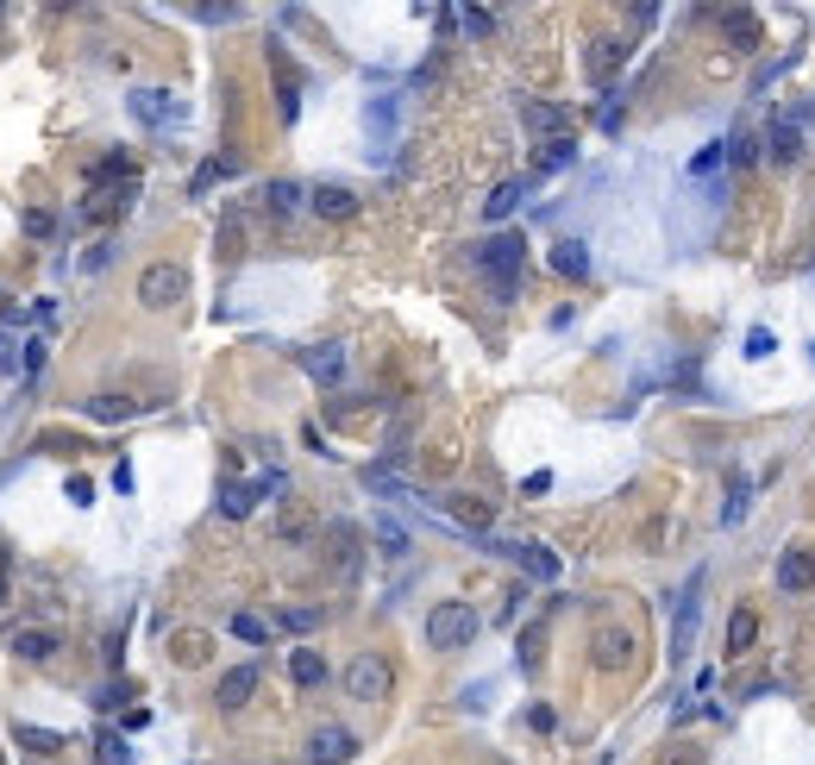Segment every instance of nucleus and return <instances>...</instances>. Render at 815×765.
Here are the masks:
<instances>
[{"label":"nucleus","instance_id":"obj_1","mask_svg":"<svg viewBox=\"0 0 815 765\" xmlns=\"http://www.w3.org/2000/svg\"><path fill=\"white\" fill-rule=\"evenodd\" d=\"M477 264H483V276L496 283V295L508 301L521 289V264H527V239L521 233H496V239H483L477 245Z\"/></svg>","mask_w":815,"mask_h":765},{"label":"nucleus","instance_id":"obj_2","mask_svg":"<svg viewBox=\"0 0 815 765\" xmlns=\"http://www.w3.org/2000/svg\"><path fill=\"white\" fill-rule=\"evenodd\" d=\"M483 628V615L471 609V602H433V615H427V646H439V653H458V646H471Z\"/></svg>","mask_w":815,"mask_h":765},{"label":"nucleus","instance_id":"obj_3","mask_svg":"<svg viewBox=\"0 0 815 765\" xmlns=\"http://www.w3.org/2000/svg\"><path fill=\"white\" fill-rule=\"evenodd\" d=\"M345 697H352V703H383L389 697V659L358 653L352 665H345Z\"/></svg>","mask_w":815,"mask_h":765},{"label":"nucleus","instance_id":"obj_4","mask_svg":"<svg viewBox=\"0 0 815 765\" xmlns=\"http://www.w3.org/2000/svg\"><path fill=\"white\" fill-rule=\"evenodd\" d=\"M182 295H189V270L182 264H151L138 276V301H145V308H176Z\"/></svg>","mask_w":815,"mask_h":765},{"label":"nucleus","instance_id":"obj_5","mask_svg":"<svg viewBox=\"0 0 815 765\" xmlns=\"http://www.w3.org/2000/svg\"><path fill=\"white\" fill-rule=\"evenodd\" d=\"M634 57V38H615V32H602L590 38V51H584V69H590V82H609L615 69Z\"/></svg>","mask_w":815,"mask_h":765},{"label":"nucleus","instance_id":"obj_6","mask_svg":"<svg viewBox=\"0 0 815 765\" xmlns=\"http://www.w3.org/2000/svg\"><path fill=\"white\" fill-rule=\"evenodd\" d=\"M132 113L145 126H176L182 120V101L170 95V88H132Z\"/></svg>","mask_w":815,"mask_h":765},{"label":"nucleus","instance_id":"obj_7","mask_svg":"<svg viewBox=\"0 0 815 765\" xmlns=\"http://www.w3.org/2000/svg\"><path fill=\"white\" fill-rule=\"evenodd\" d=\"M352 753H358L352 728H314V740H308V765H345Z\"/></svg>","mask_w":815,"mask_h":765},{"label":"nucleus","instance_id":"obj_8","mask_svg":"<svg viewBox=\"0 0 815 765\" xmlns=\"http://www.w3.org/2000/svg\"><path fill=\"white\" fill-rule=\"evenodd\" d=\"M521 120H527V132H540L546 145L571 138V113H565V107H552V101H527V107H521Z\"/></svg>","mask_w":815,"mask_h":765},{"label":"nucleus","instance_id":"obj_9","mask_svg":"<svg viewBox=\"0 0 815 765\" xmlns=\"http://www.w3.org/2000/svg\"><path fill=\"white\" fill-rule=\"evenodd\" d=\"M301 370L314 383H339L345 377V345H301Z\"/></svg>","mask_w":815,"mask_h":765},{"label":"nucleus","instance_id":"obj_10","mask_svg":"<svg viewBox=\"0 0 815 765\" xmlns=\"http://www.w3.org/2000/svg\"><path fill=\"white\" fill-rule=\"evenodd\" d=\"M308 207L326 214V220H352L358 214V195L345 189V182H320V189H308Z\"/></svg>","mask_w":815,"mask_h":765},{"label":"nucleus","instance_id":"obj_11","mask_svg":"<svg viewBox=\"0 0 815 765\" xmlns=\"http://www.w3.org/2000/svg\"><path fill=\"white\" fill-rule=\"evenodd\" d=\"M596 665L602 671H627V665H634V634H627V628H602L596 634Z\"/></svg>","mask_w":815,"mask_h":765},{"label":"nucleus","instance_id":"obj_12","mask_svg":"<svg viewBox=\"0 0 815 765\" xmlns=\"http://www.w3.org/2000/svg\"><path fill=\"white\" fill-rule=\"evenodd\" d=\"M778 590H790V596H803V590H815V559L803 546H790L784 559H778Z\"/></svg>","mask_w":815,"mask_h":765},{"label":"nucleus","instance_id":"obj_13","mask_svg":"<svg viewBox=\"0 0 815 765\" xmlns=\"http://www.w3.org/2000/svg\"><path fill=\"white\" fill-rule=\"evenodd\" d=\"M765 157H772V164H803V126L778 120L772 132H765Z\"/></svg>","mask_w":815,"mask_h":765},{"label":"nucleus","instance_id":"obj_14","mask_svg":"<svg viewBox=\"0 0 815 765\" xmlns=\"http://www.w3.org/2000/svg\"><path fill=\"white\" fill-rule=\"evenodd\" d=\"M496 552H508V559H521L533 577H540V584H552V577H558V559H552L546 546H533V540H502Z\"/></svg>","mask_w":815,"mask_h":765},{"label":"nucleus","instance_id":"obj_15","mask_svg":"<svg viewBox=\"0 0 815 765\" xmlns=\"http://www.w3.org/2000/svg\"><path fill=\"white\" fill-rule=\"evenodd\" d=\"M7 646H13V659H26V665H44V659L57 653V634H51V628H19Z\"/></svg>","mask_w":815,"mask_h":765},{"label":"nucleus","instance_id":"obj_16","mask_svg":"<svg viewBox=\"0 0 815 765\" xmlns=\"http://www.w3.org/2000/svg\"><path fill=\"white\" fill-rule=\"evenodd\" d=\"M251 690H258V665H232L220 678V709H245Z\"/></svg>","mask_w":815,"mask_h":765},{"label":"nucleus","instance_id":"obj_17","mask_svg":"<svg viewBox=\"0 0 815 765\" xmlns=\"http://www.w3.org/2000/svg\"><path fill=\"white\" fill-rule=\"evenodd\" d=\"M289 678H295L301 690H314V684H326V659L314 653V646H295V653H289Z\"/></svg>","mask_w":815,"mask_h":765},{"label":"nucleus","instance_id":"obj_18","mask_svg":"<svg viewBox=\"0 0 815 765\" xmlns=\"http://www.w3.org/2000/svg\"><path fill=\"white\" fill-rule=\"evenodd\" d=\"M13 740L26 753H38V759H57L63 753V734H51V728H32V722H13Z\"/></svg>","mask_w":815,"mask_h":765},{"label":"nucleus","instance_id":"obj_19","mask_svg":"<svg viewBox=\"0 0 815 765\" xmlns=\"http://www.w3.org/2000/svg\"><path fill=\"white\" fill-rule=\"evenodd\" d=\"M251 508H258V483H226L220 490V515L226 521H245Z\"/></svg>","mask_w":815,"mask_h":765},{"label":"nucleus","instance_id":"obj_20","mask_svg":"<svg viewBox=\"0 0 815 765\" xmlns=\"http://www.w3.org/2000/svg\"><path fill=\"white\" fill-rule=\"evenodd\" d=\"M521 201H527V182H502V189L483 201V220H508V214H515Z\"/></svg>","mask_w":815,"mask_h":765},{"label":"nucleus","instance_id":"obj_21","mask_svg":"<svg viewBox=\"0 0 815 765\" xmlns=\"http://www.w3.org/2000/svg\"><path fill=\"white\" fill-rule=\"evenodd\" d=\"M301 201H308L301 182H270V189H264V207H270V214H301Z\"/></svg>","mask_w":815,"mask_h":765},{"label":"nucleus","instance_id":"obj_22","mask_svg":"<svg viewBox=\"0 0 815 765\" xmlns=\"http://www.w3.org/2000/svg\"><path fill=\"white\" fill-rule=\"evenodd\" d=\"M552 270H558V276H584V270H590V251L577 245V239H565V245H552Z\"/></svg>","mask_w":815,"mask_h":765},{"label":"nucleus","instance_id":"obj_23","mask_svg":"<svg viewBox=\"0 0 815 765\" xmlns=\"http://www.w3.org/2000/svg\"><path fill=\"white\" fill-rule=\"evenodd\" d=\"M446 515L464 521V527H489V502H477V496H446Z\"/></svg>","mask_w":815,"mask_h":765},{"label":"nucleus","instance_id":"obj_24","mask_svg":"<svg viewBox=\"0 0 815 765\" xmlns=\"http://www.w3.org/2000/svg\"><path fill=\"white\" fill-rule=\"evenodd\" d=\"M220 176H239V157H207V164L195 170V182H189V189H195V195H207Z\"/></svg>","mask_w":815,"mask_h":765},{"label":"nucleus","instance_id":"obj_25","mask_svg":"<svg viewBox=\"0 0 815 765\" xmlns=\"http://www.w3.org/2000/svg\"><path fill=\"white\" fill-rule=\"evenodd\" d=\"M753 634H759V615H753V609H740V615L728 621V653H747Z\"/></svg>","mask_w":815,"mask_h":765},{"label":"nucleus","instance_id":"obj_26","mask_svg":"<svg viewBox=\"0 0 815 765\" xmlns=\"http://www.w3.org/2000/svg\"><path fill=\"white\" fill-rule=\"evenodd\" d=\"M377 546L389 552V559H402V552H408V527L402 521H377Z\"/></svg>","mask_w":815,"mask_h":765},{"label":"nucleus","instance_id":"obj_27","mask_svg":"<svg viewBox=\"0 0 815 765\" xmlns=\"http://www.w3.org/2000/svg\"><path fill=\"white\" fill-rule=\"evenodd\" d=\"M571 164V138H558V145L540 151V164H533V176H552V170H565Z\"/></svg>","mask_w":815,"mask_h":765},{"label":"nucleus","instance_id":"obj_28","mask_svg":"<svg viewBox=\"0 0 815 765\" xmlns=\"http://www.w3.org/2000/svg\"><path fill=\"white\" fill-rule=\"evenodd\" d=\"M728 38H740V51H753L759 44V19L753 13H728Z\"/></svg>","mask_w":815,"mask_h":765},{"label":"nucleus","instance_id":"obj_29","mask_svg":"<svg viewBox=\"0 0 815 765\" xmlns=\"http://www.w3.org/2000/svg\"><path fill=\"white\" fill-rule=\"evenodd\" d=\"M364 483H370L377 496H408V483L395 477V471H383V465H370V471H364Z\"/></svg>","mask_w":815,"mask_h":765},{"label":"nucleus","instance_id":"obj_30","mask_svg":"<svg viewBox=\"0 0 815 765\" xmlns=\"http://www.w3.org/2000/svg\"><path fill=\"white\" fill-rule=\"evenodd\" d=\"M170 653H176L182 665H201V659H207V640H201V634H176V646H170Z\"/></svg>","mask_w":815,"mask_h":765},{"label":"nucleus","instance_id":"obj_31","mask_svg":"<svg viewBox=\"0 0 815 765\" xmlns=\"http://www.w3.org/2000/svg\"><path fill=\"white\" fill-rule=\"evenodd\" d=\"M88 414H95V421H126V414H132V402H113V396H95V402H88Z\"/></svg>","mask_w":815,"mask_h":765},{"label":"nucleus","instance_id":"obj_32","mask_svg":"<svg viewBox=\"0 0 815 765\" xmlns=\"http://www.w3.org/2000/svg\"><path fill=\"white\" fill-rule=\"evenodd\" d=\"M283 628L289 634H314L320 628V609H283Z\"/></svg>","mask_w":815,"mask_h":765},{"label":"nucleus","instance_id":"obj_33","mask_svg":"<svg viewBox=\"0 0 815 765\" xmlns=\"http://www.w3.org/2000/svg\"><path fill=\"white\" fill-rule=\"evenodd\" d=\"M232 634H239V640H251V646H258V640H270V628H264L258 615H232Z\"/></svg>","mask_w":815,"mask_h":765},{"label":"nucleus","instance_id":"obj_34","mask_svg":"<svg viewBox=\"0 0 815 765\" xmlns=\"http://www.w3.org/2000/svg\"><path fill=\"white\" fill-rule=\"evenodd\" d=\"M464 32H496V13H483V7H464Z\"/></svg>","mask_w":815,"mask_h":765},{"label":"nucleus","instance_id":"obj_35","mask_svg":"<svg viewBox=\"0 0 815 765\" xmlns=\"http://www.w3.org/2000/svg\"><path fill=\"white\" fill-rule=\"evenodd\" d=\"M26 233H32V239H51V233H57V220L44 214V207H32V214H26Z\"/></svg>","mask_w":815,"mask_h":765},{"label":"nucleus","instance_id":"obj_36","mask_svg":"<svg viewBox=\"0 0 815 765\" xmlns=\"http://www.w3.org/2000/svg\"><path fill=\"white\" fill-rule=\"evenodd\" d=\"M95 747H101V759H107V765H126V740H120V734H101Z\"/></svg>","mask_w":815,"mask_h":765},{"label":"nucleus","instance_id":"obj_37","mask_svg":"<svg viewBox=\"0 0 815 765\" xmlns=\"http://www.w3.org/2000/svg\"><path fill=\"white\" fill-rule=\"evenodd\" d=\"M772 345H778L772 333H765V327H753V333H747V358H772Z\"/></svg>","mask_w":815,"mask_h":765},{"label":"nucleus","instance_id":"obj_38","mask_svg":"<svg viewBox=\"0 0 815 765\" xmlns=\"http://www.w3.org/2000/svg\"><path fill=\"white\" fill-rule=\"evenodd\" d=\"M740 515H747V483H734V490H728V508H721V521H740Z\"/></svg>","mask_w":815,"mask_h":765},{"label":"nucleus","instance_id":"obj_39","mask_svg":"<svg viewBox=\"0 0 815 765\" xmlns=\"http://www.w3.org/2000/svg\"><path fill=\"white\" fill-rule=\"evenodd\" d=\"M69 502L88 508V502H95V483H88V477H69Z\"/></svg>","mask_w":815,"mask_h":765},{"label":"nucleus","instance_id":"obj_40","mask_svg":"<svg viewBox=\"0 0 815 765\" xmlns=\"http://www.w3.org/2000/svg\"><path fill=\"white\" fill-rule=\"evenodd\" d=\"M546 490H552V471H533V477L521 483V496H546Z\"/></svg>","mask_w":815,"mask_h":765},{"label":"nucleus","instance_id":"obj_41","mask_svg":"<svg viewBox=\"0 0 815 765\" xmlns=\"http://www.w3.org/2000/svg\"><path fill=\"white\" fill-rule=\"evenodd\" d=\"M728 157H734V170H740V164H753V138H734Z\"/></svg>","mask_w":815,"mask_h":765},{"label":"nucleus","instance_id":"obj_42","mask_svg":"<svg viewBox=\"0 0 815 765\" xmlns=\"http://www.w3.org/2000/svg\"><path fill=\"white\" fill-rule=\"evenodd\" d=\"M0 320H19V301H7V295H0Z\"/></svg>","mask_w":815,"mask_h":765},{"label":"nucleus","instance_id":"obj_43","mask_svg":"<svg viewBox=\"0 0 815 765\" xmlns=\"http://www.w3.org/2000/svg\"><path fill=\"white\" fill-rule=\"evenodd\" d=\"M0 602H7V552H0Z\"/></svg>","mask_w":815,"mask_h":765}]
</instances>
